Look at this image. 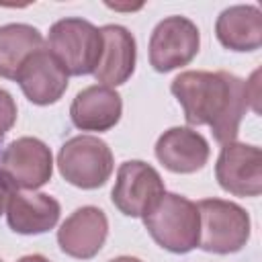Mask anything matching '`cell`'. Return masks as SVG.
I'll return each instance as SVG.
<instances>
[{
  "instance_id": "8",
  "label": "cell",
  "mask_w": 262,
  "mask_h": 262,
  "mask_svg": "<svg viewBox=\"0 0 262 262\" xmlns=\"http://www.w3.org/2000/svg\"><path fill=\"white\" fill-rule=\"evenodd\" d=\"M0 170L14 188L35 190L49 182L53 174L51 149L37 137H18L2 151Z\"/></svg>"
},
{
  "instance_id": "17",
  "label": "cell",
  "mask_w": 262,
  "mask_h": 262,
  "mask_svg": "<svg viewBox=\"0 0 262 262\" xmlns=\"http://www.w3.org/2000/svg\"><path fill=\"white\" fill-rule=\"evenodd\" d=\"M43 49V35L25 23L0 27V78L14 80L29 55Z\"/></svg>"
},
{
  "instance_id": "2",
  "label": "cell",
  "mask_w": 262,
  "mask_h": 262,
  "mask_svg": "<svg viewBox=\"0 0 262 262\" xmlns=\"http://www.w3.org/2000/svg\"><path fill=\"white\" fill-rule=\"evenodd\" d=\"M143 225L154 242L172 254H186L199 246V211L182 194L164 192L143 217Z\"/></svg>"
},
{
  "instance_id": "14",
  "label": "cell",
  "mask_w": 262,
  "mask_h": 262,
  "mask_svg": "<svg viewBox=\"0 0 262 262\" xmlns=\"http://www.w3.org/2000/svg\"><path fill=\"white\" fill-rule=\"evenodd\" d=\"M123 113V100L115 88L88 86L80 90L70 106L72 123L82 131H108L113 129Z\"/></svg>"
},
{
  "instance_id": "9",
  "label": "cell",
  "mask_w": 262,
  "mask_h": 262,
  "mask_svg": "<svg viewBox=\"0 0 262 262\" xmlns=\"http://www.w3.org/2000/svg\"><path fill=\"white\" fill-rule=\"evenodd\" d=\"M215 178L225 192L235 196H258L262 192V151L248 143H225L217 164Z\"/></svg>"
},
{
  "instance_id": "7",
  "label": "cell",
  "mask_w": 262,
  "mask_h": 262,
  "mask_svg": "<svg viewBox=\"0 0 262 262\" xmlns=\"http://www.w3.org/2000/svg\"><path fill=\"white\" fill-rule=\"evenodd\" d=\"M201 35L196 25L186 16H166L149 37V63L156 72L182 68L199 53Z\"/></svg>"
},
{
  "instance_id": "6",
  "label": "cell",
  "mask_w": 262,
  "mask_h": 262,
  "mask_svg": "<svg viewBox=\"0 0 262 262\" xmlns=\"http://www.w3.org/2000/svg\"><path fill=\"white\" fill-rule=\"evenodd\" d=\"M166 192L158 170L141 160L123 162L111 192L113 205L127 217H145Z\"/></svg>"
},
{
  "instance_id": "22",
  "label": "cell",
  "mask_w": 262,
  "mask_h": 262,
  "mask_svg": "<svg viewBox=\"0 0 262 262\" xmlns=\"http://www.w3.org/2000/svg\"><path fill=\"white\" fill-rule=\"evenodd\" d=\"M0 262H2V260H0Z\"/></svg>"
},
{
  "instance_id": "13",
  "label": "cell",
  "mask_w": 262,
  "mask_h": 262,
  "mask_svg": "<svg viewBox=\"0 0 262 262\" xmlns=\"http://www.w3.org/2000/svg\"><path fill=\"white\" fill-rule=\"evenodd\" d=\"M156 158L170 172L192 174L207 164L209 143L201 133L188 127H172L158 137Z\"/></svg>"
},
{
  "instance_id": "18",
  "label": "cell",
  "mask_w": 262,
  "mask_h": 262,
  "mask_svg": "<svg viewBox=\"0 0 262 262\" xmlns=\"http://www.w3.org/2000/svg\"><path fill=\"white\" fill-rule=\"evenodd\" d=\"M14 123H16V104H14V98L4 88H0V137H4L12 129Z\"/></svg>"
},
{
  "instance_id": "1",
  "label": "cell",
  "mask_w": 262,
  "mask_h": 262,
  "mask_svg": "<svg viewBox=\"0 0 262 262\" xmlns=\"http://www.w3.org/2000/svg\"><path fill=\"white\" fill-rule=\"evenodd\" d=\"M258 72L252 80H242L229 72H182L172 80V94L184 108L188 125H209L219 143L237 137L239 123L252 104L258 113Z\"/></svg>"
},
{
  "instance_id": "3",
  "label": "cell",
  "mask_w": 262,
  "mask_h": 262,
  "mask_svg": "<svg viewBox=\"0 0 262 262\" xmlns=\"http://www.w3.org/2000/svg\"><path fill=\"white\" fill-rule=\"evenodd\" d=\"M199 211V248L213 254L239 252L250 239V215L223 199H203Z\"/></svg>"
},
{
  "instance_id": "21",
  "label": "cell",
  "mask_w": 262,
  "mask_h": 262,
  "mask_svg": "<svg viewBox=\"0 0 262 262\" xmlns=\"http://www.w3.org/2000/svg\"><path fill=\"white\" fill-rule=\"evenodd\" d=\"M108 262H141L139 258H133V256H119V258H113Z\"/></svg>"
},
{
  "instance_id": "12",
  "label": "cell",
  "mask_w": 262,
  "mask_h": 262,
  "mask_svg": "<svg viewBox=\"0 0 262 262\" xmlns=\"http://www.w3.org/2000/svg\"><path fill=\"white\" fill-rule=\"evenodd\" d=\"M102 51L94 68V78L108 88L125 84L135 70V37L121 25H106L100 29Z\"/></svg>"
},
{
  "instance_id": "5",
  "label": "cell",
  "mask_w": 262,
  "mask_h": 262,
  "mask_svg": "<svg viewBox=\"0 0 262 262\" xmlns=\"http://www.w3.org/2000/svg\"><path fill=\"white\" fill-rule=\"evenodd\" d=\"M113 151L94 135L68 139L57 154L59 174L74 186L92 190L102 186L113 174Z\"/></svg>"
},
{
  "instance_id": "15",
  "label": "cell",
  "mask_w": 262,
  "mask_h": 262,
  "mask_svg": "<svg viewBox=\"0 0 262 262\" xmlns=\"http://www.w3.org/2000/svg\"><path fill=\"white\" fill-rule=\"evenodd\" d=\"M59 213H61L59 203L45 192L14 190L6 207V219L10 229L25 235L49 231L59 221Z\"/></svg>"
},
{
  "instance_id": "16",
  "label": "cell",
  "mask_w": 262,
  "mask_h": 262,
  "mask_svg": "<svg viewBox=\"0 0 262 262\" xmlns=\"http://www.w3.org/2000/svg\"><path fill=\"white\" fill-rule=\"evenodd\" d=\"M219 43L231 51H256L262 45V12L258 6L225 8L215 23Z\"/></svg>"
},
{
  "instance_id": "11",
  "label": "cell",
  "mask_w": 262,
  "mask_h": 262,
  "mask_svg": "<svg viewBox=\"0 0 262 262\" xmlns=\"http://www.w3.org/2000/svg\"><path fill=\"white\" fill-rule=\"evenodd\" d=\"M106 235H108V219L104 211L88 205L76 209L59 225L57 244L63 254L78 260H88L100 252Z\"/></svg>"
},
{
  "instance_id": "19",
  "label": "cell",
  "mask_w": 262,
  "mask_h": 262,
  "mask_svg": "<svg viewBox=\"0 0 262 262\" xmlns=\"http://www.w3.org/2000/svg\"><path fill=\"white\" fill-rule=\"evenodd\" d=\"M14 192V184L6 178V174L0 170V215L4 213V209L8 207V201Z\"/></svg>"
},
{
  "instance_id": "4",
  "label": "cell",
  "mask_w": 262,
  "mask_h": 262,
  "mask_svg": "<svg viewBox=\"0 0 262 262\" xmlns=\"http://www.w3.org/2000/svg\"><path fill=\"white\" fill-rule=\"evenodd\" d=\"M49 51L72 76L94 74L102 51V35L90 20L61 18L49 29Z\"/></svg>"
},
{
  "instance_id": "20",
  "label": "cell",
  "mask_w": 262,
  "mask_h": 262,
  "mask_svg": "<svg viewBox=\"0 0 262 262\" xmlns=\"http://www.w3.org/2000/svg\"><path fill=\"white\" fill-rule=\"evenodd\" d=\"M18 262H49V260L41 254H31V256H23Z\"/></svg>"
},
{
  "instance_id": "10",
  "label": "cell",
  "mask_w": 262,
  "mask_h": 262,
  "mask_svg": "<svg viewBox=\"0 0 262 262\" xmlns=\"http://www.w3.org/2000/svg\"><path fill=\"white\" fill-rule=\"evenodd\" d=\"M68 72L49 49H39L25 59L16 74V82L25 96L39 106L57 102L68 90Z\"/></svg>"
}]
</instances>
